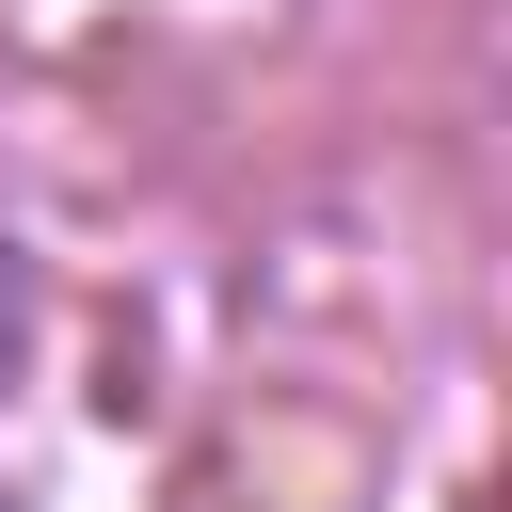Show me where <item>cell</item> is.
Here are the masks:
<instances>
[{
    "label": "cell",
    "instance_id": "1",
    "mask_svg": "<svg viewBox=\"0 0 512 512\" xmlns=\"http://www.w3.org/2000/svg\"><path fill=\"white\" fill-rule=\"evenodd\" d=\"M16 368H32V256H16V224H0V400H16Z\"/></svg>",
    "mask_w": 512,
    "mask_h": 512
}]
</instances>
